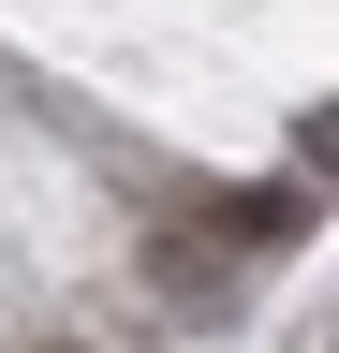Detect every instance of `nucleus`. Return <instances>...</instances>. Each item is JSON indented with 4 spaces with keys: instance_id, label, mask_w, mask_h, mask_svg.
<instances>
[{
    "instance_id": "f257e3e1",
    "label": "nucleus",
    "mask_w": 339,
    "mask_h": 353,
    "mask_svg": "<svg viewBox=\"0 0 339 353\" xmlns=\"http://www.w3.org/2000/svg\"><path fill=\"white\" fill-rule=\"evenodd\" d=\"M295 221H310V192H206V236H236V250L295 236Z\"/></svg>"
}]
</instances>
